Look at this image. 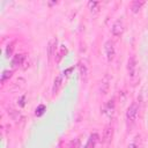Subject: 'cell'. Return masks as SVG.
<instances>
[{"label": "cell", "mask_w": 148, "mask_h": 148, "mask_svg": "<svg viewBox=\"0 0 148 148\" xmlns=\"http://www.w3.org/2000/svg\"><path fill=\"white\" fill-rule=\"evenodd\" d=\"M43 110H45V106H44V105H39L38 109H36V114H37V116H40V114L44 112Z\"/></svg>", "instance_id": "obj_20"}, {"label": "cell", "mask_w": 148, "mask_h": 148, "mask_svg": "<svg viewBox=\"0 0 148 148\" xmlns=\"http://www.w3.org/2000/svg\"><path fill=\"white\" fill-rule=\"evenodd\" d=\"M113 133H114L113 126H111V125L105 126V128L103 131V135H102V142L105 146H109L111 143V141L113 139Z\"/></svg>", "instance_id": "obj_5"}, {"label": "cell", "mask_w": 148, "mask_h": 148, "mask_svg": "<svg viewBox=\"0 0 148 148\" xmlns=\"http://www.w3.org/2000/svg\"><path fill=\"white\" fill-rule=\"evenodd\" d=\"M98 139H99L98 134L97 133H92L89 136V139H88V142L86 145V148H96V145L98 142Z\"/></svg>", "instance_id": "obj_13"}, {"label": "cell", "mask_w": 148, "mask_h": 148, "mask_svg": "<svg viewBox=\"0 0 148 148\" xmlns=\"http://www.w3.org/2000/svg\"><path fill=\"white\" fill-rule=\"evenodd\" d=\"M113 110H114V101L113 99H110L105 105H104V109H103V113L106 114V116H111L113 113Z\"/></svg>", "instance_id": "obj_14"}, {"label": "cell", "mask_w": 148, "mask_h": 148, "mask_svg": "<svg viewBox=\"0 0 148 148\" xmlns=\"http://www.w3.org/2000/svg\"><path fill=\"white\" fill-rule=\"evenodd\" d=\"M88 9L90 12L91 15H97L99 13V9H101V2H97V1H89L88 2Z\"/></svg>", "instance_id": "obj_10"}, {"label": "cell", "mask_w": 148, "mask_h": 148, "mask_svg": "<svg viewBox=\"0 0 148 148\" xmlns=\"http://www.w3.org/2000/svg\"><path fill=\"white\" fill-rule=\"evenodd\" d=\"M128 148H140V146H139V143H138V141H136V138H135V140H134L131 145H128Z\"/></svg>", "instance_id": "obj_21"}, {"label": "cell", "mask_w": 148, "mask_h": 148, "mask_svg": "<svg viewBox=\"0 0 148 148\" xmlns=\"http://www.w3.org/2000/svg\"><path fill=\"white\" fill-rule=\"evenodd\" d=\"M24 98H25V97H24V96H22V97H21V99H20V102H21V103H20V105H21V106H23V105H24V102H23V101H24Z\"/></svg>", "instance_id": "obj_22"}, {"label": "cell", "mask_w": 148, "mask_h": 148, "mask_svg": "<svg viewBox=\"0 0 148 148\" xmlns=\"http://www.w3.org/2000/svg\"><path fill=\"white\" fill-rule=\"evenodd\" d=\"M104 52H105V57L106 60L109 62H111L114 59L116 56V49H114V43L112 40H106L104 44Z\"/></svg>", "instance_id": "obj_3"}, {"label": "cell", "mask_w": 148, "mask_h": 148, "mask_svg": "<svg viewBox=\"0 0 148 148\" xmlns=\"http://www.w3.org/2000/svg\"><path fill=\"white\" fill-rule=\"evenodd\" d=\"M143 5H145V1H138V0H136V1H133L132 5H131V10H132V13H134V14L139 13Z\"/></svg>", "instance_id": "obj_15"}, {"label": "cell", "mask_w": 148, "mask_h": 148, "mask_svg": "<svg viewBox=\"0 0 148 148\" xmlns=\"http://www.w3.org/2000/svg\"><path fill=\"white\" fill-rule=\"evenodd\" d=\"M24 60H25V56H24L23 53L16 54V56H14V58H13V60H12V66H13L14 68H16V67L21 66Z\"/></svg>", "instance_id": "obj_12"}, {"label": "cell", "mask_w": 148, "mask_h": 148, "mask_svg": "<svg viewBox=\"0 0 148 148\" xmlns=\"http://www.w3.org/2000/svg\"><path fill=\"white\" fill-rule=\"evenodd\" d=\"M138 113H139V105L136 102H133L126 110V125H127V128L131 130L134 125H135V121H136V118H138Z\"/></svg>", "instance_id": "obj_1"}, {"label": "cell", "mask_w": 148, "mask_h": 148, "mask_svg": "<svg viewBox=\"0 0 148 148\" xmlns=\"http://www.w3.org/2000/svg\"><path fill=\"white\" fill-rule=\"evenodd\" d=\"M12 53H13V45H8L6 49V56L9 58V57H12Z\"/></svg>", "instance_id": "obj_19"}, {"label": "cell", "mask_w": 148, "mask_h": 148, "mask_svg": "<svg viewBox=\"0 0 148 148\" xmlns=\"http://www.w3.org/2000/svg\"><path fill=\"white\" fill-rule=\"evenodd\" d=\"M66 53H67V49H66L65 46H61V47H60V51H59V52L56 54V62H59V61L62 59V57H64Z\"/></svg>", "instance_id": "obj_16"}, {"label": "cell", "mask_w": 148, "mask_h": 148, "mask_svg": "<svg viewBox=\"0 0 148 148\" xmlns=\"http://www.w3.org/2000/svg\"><path fill=\"white\" fill-rule=\"evenodd\" d=\"M110 86H111V76L106 73L104 74V76L102 77L101 82H99V94L101 95H106L110 90Z\"/></svg>", "instance_id": "obj_4"}, {"label": "cell", "mask_w": 148, "mask_h": 148, "mask_svg": "<svg viewBox=\"0 0 148 148\" xmlns=\"http://www.w3.org/2000/svg\"><path fill=\"white\" fill-rule=\"evenodd\" d=\"M77 68H79V75H80L81 81L86 83V82H87V80H88V67H87L84 64L79 62Z\"/></svg>", "instance_id": "obj_9"}, {"label": "cell", "mask_w": 148, "mask_h": 148, "mask_svg": "<svg viewBox=\"0 0 148 148\" xmlns=\"http://www.w3.org/2000/svg\"><path fill=\"white\" fill-rule=\"evenodd\" d=\"M124 30H125V24H124L123 18H117L113 22L112 27H111V34H112V36L120 37L124 34Z\"/></svg>", "instance_id": "obj_2"}, {"label": "cell", "mask_w": 148, "mask_h": 148, "mask_svg": "<svg viewBox=\"0 0 148 148\" xmlns=\"http://www.w3.org/2000/svg\"><path fill=\"white\" fill-rule=\"evenodd\" d=\"M67 148H80V139H74L68 142Z\"/></svg>", "instance_id": "obj_18"}, {"label": "cell", "mask_w": 148, "mask_h": 148, "mask_svg": "<svg viewBox=\"0 0 148 148\" xmlns=\"http://www.w3.org/2000/svg\"><path fill=\"white\" fill-rule=\"evenodd\" d=\"M61 86H62V76H61V75H58V76H56V79H54V81H53L52 95H56V94L60 90Z\"/></svg>", "instance_id": "obj_11"}, {"label": "cell", "mask_w": 148, "mask_h": 148, "mask_svg": "<svg viewBox=\"0 0 148 148\" xmlns=\"http://www.w3.org/2000/svg\"><path fill=\"white\" fill-rule=\"evenodd\" d=\"M8 116L10 117V119L12 120H14L15 123H18L20 120H22L23 119V116H22V113L18 111V110H16V109H14V108H8Z\"/></svg>", "instance_id": "obj_8"}, {"label": "cell", "mask_w": 148, "mask_h": 148, "mask_svg": "<svg viewBox=\"0 0 148 148\" xmlns=\"http://www.w3.org/2000/svg\"><path fill=\"white\" fill-rule=\"evenodd\" d=\"M12 74H13L12 71H5V72L2 73V75H1V83L3 84L6 81H8V80L12 77Z\"/></svg>", "instance_id": "obj_17"}, {"label": "cell", "mask_w": 148, "mask_h": 148, "mask_svg": "<svg viewBox=\"0 0 148 148\" xmlns=\"http://www.w3.org/2000/svg\"><path fill=\"white\" fill-rule=\"evenodd\" d=\"M57 44H58V39L57 38H52L49 44H47V51H46V54H47V60L49 62L52 61V58L56 57L57 54Z\"/></svg>", "instance_id": "obj_7"}, {"label": "cell", "mask_w": 148, "mask_h": 148, "mask_svg": "<svg viewBox=\"0 0 148 148\" xmlns=\"http://www.w3.org/2000/svg\"><path fill=\"white\" fill-rule=\"evenodd\" d=\"M136 58L135 56H130V58L127 59V65H126V69H127V74L130 77H134L135 73H136Z\"/></svg>", "instance_id": "obj_6"}]
</instances>
